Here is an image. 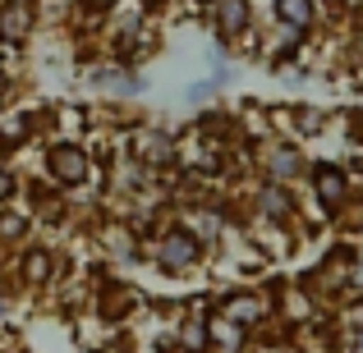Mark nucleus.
<instances>
[{
  "label": "nucleus",
  "mask_w": 363,
  "mask_h": 353,
  "mask_svg": "<svg viewBox=\"0 0 363 353\" xmlns=\"http://www.w3.org/2000/svg\"><path fill=\"white\" fill-rule=\"evenodd\" d=\"M308 184H313V202H318L322 216H331V221L354 202V188H359L354 175H350L345 166H336V161H318V166H308Z\"/></svg>",
  "instance_id": "obj_1"
},
{
  "label": "nucleus",
  "mask_w": 363,
  "mask_h": 353,
  "mask_svg": "<svg viewBox=\"0 0 363 353\" xmlns=\"http://www.w3.org/2000/svg\"><path fill=\"white\" fill-rule=\"evenodd\" d=\"M262 170H267V184L290 188L299 175H308V156L299 151V142H272L267 156H262Z\"/></svg>",
  "instance_id": "obj_2"
},
{
  "label": "nucleus",
  "mask_w": 363,
  "mask_h": 353,
  "mask_svg": "<svg viewBox=\"0 0 363 353\" xmlns=\"http://www.w3.org/2000/svg\"><path fill=\"white\" fill-rule=\"evenodd\" d=\"M276 28L308 37L318 28V0H276Z\"/></svg>",
  "instance_id": "obj_3"
},
{
  "label": "nucleus",
  "mask_w": 363,
  "mask_h": 353,
  "mask_svg": "<svg viewBox=\"0 0 363 353\" xmlns=\"http://www.w3.org/2000/svg\"><path fill=\"white\" fill-rule=\"evenodd\" d=\"M157 262L166 266V271H189V266L198 262V238L184 234V230L166 234V238L157 243Z\"/></svg>",
  "instance_id": "obj_4"
},
{
  "label": "nucleus",
  "mask_w": 363,
  "mask_h": 353,
  "mask_svg": "<svg viewBox=\"0 0 363 353\" xmlns=\"http://www.w3.org/2000/svg\"><path fill=\"white\" fill-rule=\"evenodd\" d=\"M267 312H272V308H267L262 294H244V289H240V294H230V299L221 303V317H225V321H235L240 330L257 326V321H262Z\"/></svg>",
  "instance_id": "obj_5"
},
{
  "label": "nucleus",
  "mask_w": 363,
  "mask_h": 353,
  "mask_svg": "<svg viewBox=\"0 0 363 353\" xmlns=\"http://www.w3.org/2000/svg\"><path fill=\"white\" fill-rule=\"evenodd\" d=\"M257 212H262V221H272V225L294 221V193L285 184H262L257 188Z\"/></svg>",
  "instance_id": "obj_6"
},
{
  "label": "nucleus",
  "mask_w": 363,
  "mask_h": 353,
  "mask_svg": "<svg viewBox=\"0 0 363 353\" xmlns=\"http://www.w3.org/2000/svg\"><path fill=\"white\" fill-rule=\"evenodd\" d=\"M248 23H253V5L248 0H216V28L225 37L248 33Z\"/></svg>",
  "instance_id": "obj_7"
},
{
  "label": "nucleus",
  "mask_w": 363,
  "mask_h": 353,
  "mask_svg": "<svg viewBox=\"0 0 363 353\" xmlns=\"http://www.w3.org/2000/svg\"><path fill=\"white\" fill-rule=\"evenodd\" d=\"M244 340H248V330H240L235 321H225V317H212V321H207V349L216 345L221 353H240Z\"/></svg>",
  "instance_id": "obj_8"
},
{
  "label": "nucleus",
  "mask_w": 363,
  "mask_h": 353,
  "mask_svg": "<svg viewBox=\"0 0 363 353\" xmlns=\"http://www.w3.org/2000/svg\"><path fill=\"white\" fill-rule=\"evenodd\" d=\"M51 170H55V179H65V184H79V179L88 175V161H83L79 147H55L51 151Z\"/></svg>",
  "instance_id": "obj_9"
},
{
  "label": "nucleus",
  "mask_w": 363,
  "mask_h": 353,
  "mask_svg": "<svg viewBox=\"0 0 363 353\" xmlns=\"http://www.w3.org/2000/svg\"><path fill=\"white\" fill-rule=\"evenodd\" d=\"M290 120H294V133H299V138H322L327 124H331V115H327V110H318V106H294Z\"/></svg>",
  "instance_id": "obj_10"
},
{
  "label": "nucleus",
  "mask_w": 363,
  "mask_h": 353,
  "mask_svg": "<svg viewBox=\"0 0 363 353\" xmlns=\"http://www.w3.org/2000/svg\"><path fill=\"white\" fill-rule=\"evenodd\" d=\"M0 37L23 42V37H28V5H5V9H0Z\"/></svg>",
  "instance_id": "obj_11"
},
{
  "label": "nucleus",
  "mask_w": 363,
  "mask_h": 353,
  "mask_svg": "<svg viewBox=\"0 0 363 353\" xmlns=\"http://www.w3.org/2000/svg\"><path fill=\"white\" fill-rule=\"evenodd\" d=\"M138 151H143V161H152V166H166V161L175 156V147H170L166 133H143V138H138Z\"/></svg>",
  "instance_id": "obj_12"
},
{
  "label": "nucleus",
  "mask_w": 363,
  "mask_h": 353,
  "mask_svg": "<svg viewBox=\"0 0 363 353\" xmlns=\"http://www.w3.org/2000/svg\"><path fill=\"white\" fill-rule=\"evenodd\" d=\"M184 349H189V353H207V317H189V326H184Z\"/></svg>",
  "instance_id": "obj_13"
},
{
  "label": "nucleus",
  "mask_w": 363,
  "mask_h": 353,
  "mask_svg": "<svg viewBox=\"0 0 363 353\" xmlns=\"http://www.w3.org/2000/svg\"><path fill=\"white\" fill-rule=\"evenodd\" d=\"M23 271H28V280H46V275H51V257L46 253H28Z\"/></svg>",
  "instance_id": "obj_14"
},
{
  "label": "nucleus",
  "mask_w": 363,
  "mask_h": 353,
  "mask_svg": "<svg viewBox=\"0 0 363 353\" xmlns=\"http://www.w3.org/2000/svg\"><path fill=\"white\" fill-rule=\"evenodd\" d=\"M0 234H5V238L23 234V216H0Z\"/></svg>",
  "instance_id": "obj_15"
},
{
  "label": "nucleus",
  "mask_w": 363,
  "mask_h": 353,
  "mask_svg": "<svg viewBox=\"0 0 363 353\" xmlns=\"http://www.w3.org/2000/svg\"><path fill=\"white\" fill-rule=\"evenodd\" d=\"M345 353H363V326L359 330H345Z\"/></svg>",
  "instance_id": "obj_16"
},
{
  "label": "nucleus",
  "mask_w": 363,
  "mask_h": 353,
  "mask_svg": "<svg viewBox=\"0 0 363 353\" xmlns=\"http://www.w3.org/2000/svg\"><path fill=\"white\" fill-rule=\"evenodd\" d=\"M0 79H5V74H0Z\"/></svg>",
  "instance_id": "obj_17"
}]
</instances>
